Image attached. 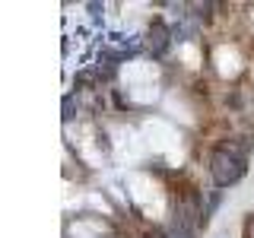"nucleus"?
I'll return each instance as SVG.
<instances>
[{
	"instance_id": "nucleus-1",
	"label": "nucleus",
	"mask_w": 254,
	"mask_h": 238,
	"mask_svg": "<svg viewBox=\"0 0 254 238\" xmlns=\"http://www.w3.org/2000/svg\"><path fill=\"white\" fill-rule=\"evenodd\" d=\"M210 175L219 187H229L235 181H242L245 175V149L238 143H226V146L210 153Z\"/></svg>"
},
{
	"instance_id": "nucleus-2",
	"label": "nucleus",
	"mask_w": 254,
	"mask_h": 238,
	"mask_svg": "<svg viewBox=\"0 0 254 238\" xmlns=\"http://www.w3.org/2000/svg\"><path fill=\"white\" fill-rule=\"evenodd\" d=\"M172 38H175V32L165 29V22H153V29H149V48H153L156 58H162V54L169 51Z\"/></svg>"
},
{
	"instance_id": "nucleus-3",
	"label": "nucleus",
	"mask_w": 254,
	"mask_h": 238,
	"mask_svg": "<svg viewBox=\"0 0 254 238\" xmlns=\"http://www.w3.org/2000/svg\"><path fill=\"white\" fill-rule=\"evenodd\" d=\"M169 238H194V229H185V226H172Z\"/></svg>"
}]
</instances>
